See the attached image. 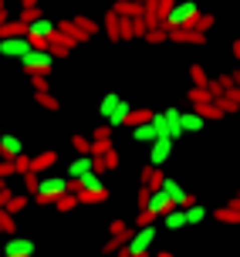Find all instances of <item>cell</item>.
<instances>
[{"mask_svg":"<svg viewBox=\"0 0 240 257\" xmlns=\"http://www.w3.org/2000/svg\"><path fill=\"white\" fill-rule=\"evenodd\" d=\"M190 78H193V85H206L210 81V75L203 71V64H190Z\"/></svg>","mask_w":240,"mask_h":257,"instance_id":"74e56055","label":"cell"},{"mask_svg":"<svg viewBox=\"0 0 240 257\" xmlns=\"http://www.w3.org/2000/svg\"><path fill=\"white\" fill-rule=\"evenodd\" d=\"M156 223H146V227H136L132 230V240H129V250H132V257H149L152 244H156Z\"/></svg>","mask_w":240,"mask_h":257,"instance_id":"277c9868","label":"cell"},{"mask_svg":"<svg viewBox=\"0 0 240 257\" xmlns=\"http://www.w3.org/2000/svg\"><path fill=\"white\" fill-rule=\"evenodd\" d=\"M159 220H163L166 230H183V227H186V206H173V210L163 213Z\"/></svg>","mask_w":240,"mask_h":257,"instance_id":"4fadbf2b","label":"cell"},{"mask_svg":"<svg viewBox=\"0 0 240 257\" xmlns=\"http://www.w3.org/2000/svg\"><path fill=\"white\" fill-rule=\"evenodd\" d=\"M91 169H95V156L91 153H78V159L68 166V176L78 180V176H85V173H91Z\"/></svg>","mask_w":240,"mask_h":257,"instance_id":"7c38bea8","label":"cell"},{"mask_svg":"<svg viewBox=\"0 0 240 257\" xmlns=\"http://www.w3.org/2000/svg\"><path fill=\"white\" fill-rule=\"evenodd\" d=\"M58 31H61V34H68V38L75 41V44H85V41H91V38H85V34L78 31L75 21H61V24H58Z\"/></svg>","mask_w":240,"mask_h":257,"instance_id":"83f0119b","label":"cell"},{"mask_svg":"<svg viewBox=\"0 0 240 257\" xmlns=\"http://www.w3.org/2000/svg\"><path fill=\"white\" fill-rule=\"evenodd\" d=\"M34 98H38V105H41V108H48V112H58V108H61V102H58L51 91H34Z\"/></svg>","mask_w":240,"mask_h":257,"instance_id":"1f68e13d","label":"cell"},{"mask_svg":"<svg viewBox=\"0 0 240 257\" xmlns=\"http://www.w3.org/2000/svg\"><path fill=\"white\" fill-rule=\"evenodd\" d=\"M27 78H31L34 91H48V75H27Z\"/></svg>","mask_w":240,"mask_h":257,"instance_id":"bcb514c9","label":"cell"},{"mask_svg":"<svg viewBox=\"0 0 240 257\" xmlns=\"http://www.w3.org/2000/svg\"><path fill=\"white\" fill-rule=\"evenodd\" d=\"M193 108H196V112H200V115L206 118V122H213V118L220 122V118L227 115V112H223V108H220L216 102H203V105H193Z\"/></svg>","mask_w":240,"mask_h":257,"instance_id":"d4e9b609","label":"cell"},{"mask_svg":"<svg viewBox=\"0 0 240 257\" xmlns=\"http://www.w3.org/2000/svg\"><path fill=\"white\" fill-rule=\"evenodd\" d=\"M193 27H200V31H210V27H213V14H200Z\"/></svg>","mask_w":240,"mask_h":257,"instance_id":"7dc6e473","label":"cell"},{"mask_svg":"<svg viewBox=\"0 0 240 257\" xmlns=\"http://www.w3.org/2000/svg\"><path fill=\"white\" fill-rule=\"evenodd\" d=\"M233 78H237V85H240V61H237V71H233Z\"/></svg>","mask_w":240,"mask_h":257,"instance_id":"db71d44e","label":"cell"},{"mask_svg":"<svg viewBox=\"0 0 240 257\" xmlns=\"http://www.w3.org/2000/svg\"><path fill=\"white\" fill-rule=\"evenodd\" d=\"M21 7H38V0H21Z\"/></svg>","mask_w":240,"mask_h":257,"instance_id":"f5cc1de1","label":"cell"},{"mask_svg":"<svg viewBox=\"0 0 240 257\" xmlns=\"http://www.w3.org/2000/svg\"><path fill=\"white\" fill-rule=\"evenodd\" d=\"M169 156H173V139L169 136H156V142H152V149H149V163L152 166H163Z\"/></svg>","mask_w":240,"mask_h":257,"instance_id":"30bf717a","label":"cell"},{"mask_svg":"<svg viewBox=\"0 0 240 257\" xmlns=\"http://www.w3.org/2000/svg\"><path fill=\"white\" fill-rule=\"evenodd\" d=\"M129 112H132V105H129V102H122V98H118V105H115V108H112V115L105 118V122H108V125H112V128H118V125H126V122H129Z\"/></svg>","mask_w":240,"mask_h":257,"instance_id":"44dd1931","label":"cell"},{"mask_svg":"<svg viewBox=\"0 0 240 257\" xmlns=\"http://www.w3.org/2000/svg\"><path fill=\"white\" fill-rule=\"evenodd\" d=\"M24 153V142L17 136H0V159H17Z\"/></svg>","mask_w":240,"mask_h":257,"instance_id":"5bb4252c","label":"cell"},{"mask_svg":"<svg viewBox=\"0 0 240 257\" xmlns=\"http://www.w3.org/2000/svg\"><path fill=\"white\" fill-rule=\"evenodd\" d=\"M115 105H118V95H115V91H108V95L101 98V105H98L101 118H108V115H112V108H115Z\"/></svg>","mask_w":240,"mask_h":257,"instance_id":"836d02e7","label":"cell"},{"mask_svg":"<svg viewBox=\"0 0 240 257\" xmlns=\"http://www.w3.org/2000/svg\"><path fill=\"white\" fill-rule=\"evenodd\" d=\"M152 115H156L152 108H132V112H129V122H126V125H139V122H149Z\"/></svg>","mask_w":240,"mask_h":257,"instance_id":"d6a6232c","label":"cell"},{"mask_svg":"<svg viewBox=\"0 0 240 257\" xmlns=\"http://www.w3.org/2000/svg\"><path fill=\"white\" fill-rule=\"evenodd\" d=\"M4 183H7V180H4V176H0V186H4Z\"/></svg>","mask_w":240,"mask_h":257,"instance_id":"11a10c76","label":"cell"},{"mask_svg":"<svg viewBox=\"0 0 240 257\" xmlns=\"http://www.w3.org/2000/svg\"><path fill=\"white\" fill-rule=\"evenodd\" d=\"M173 206H176V203L169 200V193H166L163 186H159V190H152V196H149V210L156 213V217H163V213H169Z\"/></svg>","mask_w":240,"mask_h":257,"instance_id":"8fae6325","label":"cell"},{"mask_svg":"<svg viewBox=\"0 0 240 257\" xmlns=\"http://www.w3.org/2000/svg\"><path fill=\"white\" fill-rule=\"evenodd\" d=\"M38 254V244L31 237H11L4 244V257H34Z\"/></svg>","mask_w":240,"mask_h":257,"instance_id":"ba28073f","label":"cell"},{"mask_svg":"<svg viewBox=\"0 0 240 257\" xmlns=\"http://www.w3.org/2000/svg\"><path fill=\"white\" fill-rule=\"evenodd\" d=\"M51 34H54V21H48L44 14L34 17V21H27V41H31L34 48H48Z\"/></svg>","mask_w":240,"mask_h":257,"instance_id":"5b68a950","label":"cell"},{"mask_svg":"<svg viewBox=\"0 0 240 257\" xmlns=\"http://www.w3.org/2000/svg\"><path fill=\"white\" fill-rule=\"evenodd\" d=\"M163 190L169 193V200H173L176 206H190V203H196V196H193V193H186L176 180H173V176H163Z\"/></svg>","mask_w":240,"mask_h":257,"instance_id":"9c48e42d","label":"cell"},{"mask_svg":"<svg viewBox=\"0 0 240 257\" xmlns=\"http://www.w3.org/2000/svg\"><path fill=\"white\" fill-rule=\"evenodd\" d=\"M156 220H159V217L152 213L149 206H142V210H139V217H136V227H146V223H156Z\"/></svg>","mask_w":240,"mask_h":257,"instance_id":"ab89813d","label":"cell"},{"mask_svg":"<svg viewBox=\"0 0 240 257\" xmlns=\"http://www.w3.org/2000/svg\"><path fill=\"white\" fill-rule=\"evenodd\" d=\"M31 48H34V44L27 41V34H17V38H0V54H4V58H14V61H21Z\"/></svg>","mask_w":240,"mask_h":257,"instance_id":"52a82bcc","label":"cell"},{"mask_svg":"<svg viewBox=\"0 0 240 257\" xmlns=\"http://www.w3.org/2000/svg\"><path fill=\"white\" fill-rule=\"evenodd\" d=\"M21 68L27 75H51L54 71V54L48 48H31V51L21 58Z\"/></svg>","mask_w":240,"mask_h":257,"instance_id":"3957f363","label":"cell"},{"mask_svg":"<svg viewBox=\"0 0 240 257\" xmlns=\"http://www.w3.org/2000/svg\"><path fill=\"white\" fill-rule=\"evenodd\" d=\"M132 230H136V227H129L126 220H112V223H108V237L122 240V244H129V240H132Z\"/></svg>","mask_w":240,"mask_h":257,"instance_id":"7402d4cb","label":"cell"},{"mask_svg":"<svg viewBox=\"0 0 240 257\" xmlns=\"http://www.w3.org/2000/svg\"><path fill=\"white\" fill-rule=\"evenodd\" d=\"M0 7H4V0H0Z\"/></svg>","mask_w":240,"mask_h":257,"instance_id":"9f6ffc18","label":"cell"},{"mask_svg":"<svg viewBox=\"0 0 240 257\" xmlns=\"http://www.w3.org/2000/svg\"><path fill=\"white\" fill-rule=\"evenodd\" d=\"M237 227H240V223H237Z\"/></svg>","mask_w":240,"mask_h":257,"instance_id":"680465c9","label":"cell"},{"mask_svg":"<svg viewBox=\"0 0 240 257\" xmlns=\"http://www.w3.org/2000/svg\"><path fill=\"white\" fill-rule=\"evenodd\" d=\"M78 206V193H61V196H58V200H54V210H58V213H71V210H75Z\"/></svg>","mask_w":240,"mask_h":257,"instance_id":"4316f807","label":"cell"},{"mask_svg":"<svg viewBox=\"0 0 240 257\" xmlns=\"http://www.w3.org/2000/svg\"><path fill=\"white\" fill-rule=\"evenodd\" d=\"M0 233H4V230H0Z\"/></svg>","mask_w":240,"mask_h":257,"instance_id":"6f0895ef","label":"cell"},{"mask_svg":"<svg viewBox=\"0 0 240 257\" xmlns=\"http://www.w3.org/2000/svg\"><path fill=\"white\" fill-rule=\"evenodd\" d=\"M17 34H27V24L21 21V17H17V21L7 17V21L0 24V38H17Z\"/></svg>","mask_w":240,"mask_h":257,"instance_id":"cb8c5ba5","label":"cell"},{"mask_svg":"<svg viewBox=\"0 0 240 257\" xmlns=\"http://www.w3.org/2000/svg\"><path fill=\"white\" fill-rule=\"evenodd\" d=\"M186 98H190L193 105H203V102H213V95H210V88H206V85H193V88L186 91Z\"/></svg>","mask_w":240,"mask_h":257,"instance_id":"f1b7e54d","label":"cell"},{"mask_svg":"<svg viewBox=\"0 0 240 257\" xmlns=\"http://www.w3.org/2000/svg\"><path fill=\"white\" fill-rule=\"evenodd\" d=\"M216 78H220V85H223V91L237 85V78H233V71H230V75H216Z\"/></svg>","mask_w":240,"mask_h":257,"instance_id":"c3c4849f","label":"cell"},{"mask_svg":"<svg viewBox=\"0 0 240 257\" xmlns=\"http://www.w3.org/2000/svg\"><path fill=\"white\" fill-rule=\"evenodd\" d=\"M233 58H237V61H240V38L233 41Z\"/></svg>","mask_w":240,"mask_h":257,"instance_id":"816d5d0a","label":"cell"},{"mask_svg":"<svg viewBox=\"0 0 240 257\" xmlns=\"http://www.w3.org/2000/svg\"><path fill=\"white\" fill-rule=\"evenodd\" d=\"M142 41H149V44H163V41H169V27H166V24L149 27V31L142 34Z\"/></svg>","mask_w":240,"mask_h":257,"instance_id":"f546056e","label":"cell"},{"mask_svg":"<svg viewBox=\"0 0 240 257\" xmlns=\"http://www.w3.org/2000/svg\"><path fill=\"white\" fill-rule=\"evenodd\" d=\"M156 4H159V14H163V21H166V14L173 11V4H176V0H156Z\"/></svg>","mask_w":240,"mask_h":257,"instance_id":"681fc988","label":"cell"},{"mask_svg":"<svg viewBox=\"0 0 240 257\" xmlns=\"http://www.w3.org/2000/svg\"><path fill=\"white\" fill-rule=\"evenodd\" d=\"M21 180H24V190L34 196V190H38V180H41V173H34V169H27V173H21Z\"/></svg>","mask_w":240,"mask_h":257,"instance_id":"e575fe53","label":"cell"},{"mask_svg":"<svg viewBox=\"0 0 240 257\" xmlns=\"http://www.w3.org/2000/svg\"><path fill=\"white\" fill-rule=\"evenodd\" d=\"M11 196H14V193L7 190V183H4V186H0V206H7V200H11Z\"/></svg>","mask_w":240,"mask_h":257,"instance_id":"f907efd6","label":"cell"},{"mask_svg":"<svg viewBox=\"0 0 240 257\" xmlns=\"http://www.w3.org/2000/svg\"><path fill=\"white\" fill-rule=\"evenodd\" d=\"M91 139H112V125H108V122L95 125V128H91Z\"/></svg>","mask_w":240,"mask_h":257,"instance_id":"b9f144b4","label":"cell"},{"mask_svg":"<svg viewBox=\"0 0 240 257\" xmlns=\"http://www.w3.org/2000/svg\"><path fill=\"white\" fill-rule=\"evenodd\" d=\"M101 31L108 34V41H122V24H118V14H115V11L105 14V21H101Z\"/></svg>","mask_w":240,"mask_h":257,"instance_id":"d6986e66","label":"cell"},{"mask_svg":"<svg viewBox=\"0 0 240 257\" xmlns=\"http://www.w3.org/2000/svg\"><path fill=\"white\" fill-rule=\"evenodd\" d=\"M0 230H4V233L17 230V223H14V213H11V210H4V206H0Z\"/></svg>","mask_w":240,"mask_h":257,"instance_id":"8d00e7d4","label":"cell"},{"mask_svg":"<svg viewBox=\"0 0 240 257\" xmlns=\"http://www.w3.org/2000/svg\"><path fill=\"white\" fill-rule=\"evenodd\" d=\"M71 146H75V153H91V139L88 136H71Z\"/></svg>","mask_w":240,"mask_h":257,"instance_id":"f35d334b","label":"cell"},{"mask_svg":"<svg viewBox=\"0 0 240 257\" xmlns=\"http://www.w3.org/2000/svg\"><path fill=\"white\" fill-rule=\"evenodd\" d=\"M213 220H216V223H230V227H237V223H240V210H237V206H230V203H223V206H216V210H213Z\"/></svg>","mask_w":240,"mask_h":257,"instance_id":"ac0fdd59","label":"cell"},{"mask_svg":"<svg viewBox=\"0 0 240 257\" xmlns=\"http://www.w3.org/2000/svg\"><path fill=\"white\" fill-rule=\"evenodd\" d=\"M61 193H68V180L64 176H41L38 180V190H34V203H41V206H48V203H54Z\"/></svg>","mask_w":240,"mask_h":257,"instance_id":"6da1fadb","label":"cell"},{"mask_svg":"<svg viewBox=\"0 0 240 257\" xmlns=\"http://www.w3.org/2000/svg\"><path fill=\"white\" fill-rule=\"evenodd\" d=\"M179 115H183L179 108H166L163 115L156 112V115H152V122H156V128H159V136H169V139L176 142L179 136H183V125H179Z\"/></svg>","mask_w":240,"mask_h":257,"instance_id":"8992f818","label":"cell"},{"mask_svg":"<svg viewBox=\"0 0 240 257\" xmlns=\"http://www.w3.org/2000/svg\"><path fill=\"white\" fill-rule=\"evenodd\" d=\"M75 24H78V31H81L85 38H95V34H98V24H95L91 17H85V14H78V17H75Z\"/></svg>","mask_w":240,"mask_h":257,"instance_id":"4dcf8cb0","label":"cell"},{"mask_svg":"<svg viewBox=\"0 0 240 257\" xmlns=\"http://www.w3.org/2000/svg\"><path fill=\"white\" fill-rule=\"evenodd\" d=\"M139 180L146 183L149 190H159V186H163V169H159V166H152V163H149V166H146V169L139 173Z\"/></svg>","mask_w":240,"mask_h":257,"instance_id":"603a6c76","label":"cell"},{"mask_svg":"<svg viewBox=\"0 0 240 257\" xmlns=\"http://www.w3.org/2000/svg\"><path fill=\"white\" fill-rule=\"evenodd\" d=\"M156 136H159V128H156V122H139V125H132V139L136 142H146V146H152L156 142Z\"/></svg>","mask_w":240,"mask_h":257,"instance_id":"9a60e30c","label":"cell"},{"mask_svg":"<svg viewBox=\"0 0 240 257\" xmlns=\"http://www.w3.org/2000/svg\"><path fill=\"white\" fill-rule=\"evenodd\" d=\"M206 217H210V213H206L203 203H190L186 206V227H196V223H203Z\"/></svg>","mask_w":240,"mask_h":257,"instance_id":"484cf974","label":"cell"},{"mask_svg":"<svg viewBox=\"0 0 240 257\" xmlns=\"http://www.w3.org/2000/svg\"><path fill=\"white\" fill-rule=\"evenodd\" d=\"M118 17H142V11H146V4L142 0H115V7H112Z\"/></svg>","mask_w":240,"mask_h":257,"instance_id":"2e32d148","label":"cell"},{"mask_svg":"<svg viewBox=\"0 0 240 257\" xmlns=\"http://www.w3.org/2000/svg\"><path fill=\"white\" fill-rule=\"evenodd\" d=\"M101 159H105V169H118V149L115 146H108V153L101 156Z\"/></svg>","mask_w":240,"mask_h":257,"instance_id":"60d3db41","label":"cell"},{"mask_svg":"<svg viewBox=\"0 0 240 257\" xmlns=\"http://www.w3.org/2000/svg\"><path fill=\"white\" fill-rule=\"evenodd\" d=\"M196 17H200V7H196V0H176L173 4V11L166 14V27H193L196 24Z\"/></svg>","mask_w":240,"mask_h":257,"instance_id":"7a4b0ae2","label":"cell"},{"mask_svg":"<svg viewBox=\"0 0 240 257\" xmlns=\"http://www.w3.org/2000/svg\"><path fill=\"white\" fill-rule=\"evenodd\" d=\"M14 169H17V173H27V169H31V156L21 153L17 159H14Z\"/></svg>","mask_w":240,"mask_h":257,"instance_id":"ee69618b","label":"cell"},{"mask_svg":"<svg viewBox=\"0 0 240 257\" xmlns=\"http://www.w3.org/2000/svg\"><path fill=\"white\" fill-rule=\"evenodd\" d=\"M27 196H31V193H24V196H11V200H7V206H4V210H11L14 217H17V213H21V210H24V206H27Z\"/></svg>","mask_w":240,"mask_h":257,"instance_id":"d590c367","label":"cell"},{"mask_svg":"<svg viewBox=\"0 0 240 257\" xmlns=\"http://www.w3.org/2000/svg\"><path fill=\"white\" fill-rule=\"evenodd\" d=\"M179 125H183V132H203L206 118H203L196 108H190V112H183V115H179Z\"/></svg>","mask_w":240,"mask_h":257,"instance_id":"e0dca14e","label":"cell"},{"mask_svg":"<svg viewBox=\"0 0 240 257\" xmlns=\"http://www.w3.org/2000/svg\"><path fill=\"white\" fill-rule=\"evenodd\" d=\"M149 196H152V190L146 186V183H142V190L136 193V206H139V210H142V206H149Z\"/></svg>","mask_w":240,"mask_h":257,"instance_id":"7bdbcfd3","label":"cell"},{"mask_svg":"<svg viewBox=\"0 0 240 257\" xmlns=\"http://www.w3.org/2000/svg\"><path fill=\"white\" fill-rule=\"evenodd\" d=\"M118 247H122V240H115V237H108V240L101 244V254H105V257H112L115 250H118Z\"/></svg>","mask_w":240,"mask_h":257,"instance_id":"f6af8a7d","label":"cell"},{"mask_svg":"<svg viewBox=\"0 0 240 257\" xmlns=\"http://www.w3.org/2000/svg\"><path fill=\"white\" fill-rule=\"evenodd\" d=\"M51 166H58V153H54V149H48V153H41V156L31 159V169H34V173H48Z\"/></svg>","mask_w":240,"mask_h":257,"instance_id":"ffe728a7","label":"cell"}]
</instances>
